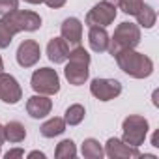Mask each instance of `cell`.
Returning <instances> with one entry per match:
<instances>
[{
	"instance_id": "1",
	"label": "cell",
	"mask_w": 159,
	"mask_h": 159,
	"mask_svg": "<svg viewBox=\"0 0 159 159\" xmlns=\"http://www.w3.org/2000/svg\"><path fill=\"white\" fill-rule=\"evenodd\" d=\"M41 28V17L34 11L15 10L0 19V49H8L17 32H36Z\"/></svg>"
},
{
	"instance_id": "2",
	"label": "cell",
	"mask_w": 159,
	"mask_h": 159,
	"mask_svg": "<svg viewBox=\"0 0 159 159\" xmlns=\"http://www.w3.org/2000/svg\"><path fill=\"white\" fill-rule=\"evenodd\" d=\"M118 67L127 73L133 79H146L153 73V62L142 52H137L135 49H124L114 54Z\"/></svg>"
},
{
	"instance_id": "3",
	"label": "cell",
	"mask_w": 159,
	"mask_h": 159,
	"mask_svg": "<svg viewBox=\"0 0 159 159\" xmlns=\"http://www.w3.org/2000/svg\"><path fill=\"white\" fill-rule=\"evenodd\" d=\"M69 64L64 67V75L67 79V83L73 86H81L88 81V75H90V54L86 52L84 47H73L69 49Z\"/></svg>"
},
{
	"instance_id": "4",
	"label": "cell",
	"mask_w": 159,
	"mask_h": 159,
	"mask_svg": "<svg viewBox=\"0 0 159 159\" xmlns=\"http://www.w3.org/2000/svg\"><path fill=\"white\" fill-rule=\"evenodd\" d=\"M140 43V28L139 25H133V23H120L112 34V38L109 39V52L114 56L118 51H124V49H135L137 45Z\"/></svg>"
},
{
	"instance_id": "5",
	"label": "cell",
	"mask_w": 159,
	"mask_h": 159,
	"mask_svg": "<svg viewBox=\"0 0 159 159\" xmlns=\"http://www.w3.org/2000/svg\"><path fill=\"white\" fill-rule=\"evenodd\" d=\"M148 129H150V125H148V120L144 116L131 114L122 122V131H124L122 140L125 144H129V146L139 148L144 142V139L148 135Z\"/></svg>"
},
{
	"instance_id": "6",
	"label": "cell",
	"mask_w": 159,
	"mask_h": 159,
	"mask_svg": "<svg viewBox=\"0 0 159 159\" xmlns=\"http://www.w3.org/2000/svg\"><path fill=\"white\" fill-rule=\"evenodd\" d=\"M30 86L38 94L52 96V94H58V90H60V77L51 67H39L32 73Z\"/></svg>"
},
{
	"instance_id": "7",
	"label": "cell",
	"mask_w": 159,
	"mask_h": 159,
	"mask_svg": "<svg viewBox=\"0 0 159 159\" xmlns=\"http://www.w3.org/2000/svg\"><path fill=\"white\" fill-rule=\"evenodd\" d=\"M90 94L99 101H111L122 94V83L116 79H94L90 83Z\"/></svg>"
},
{
	"instance_id": "8",
	"label": "cell",
	"mask_w": 159,
	"mask_h": 159,
	"mask_svg": "<svg viewBox=\"0 0 159 159\" xmlns=\"http://www.w3.org/2000/svg\"><path fill=\"white\" fill-rule=\"evenodd\" d=\"M116 6H112V4H109V2H101L99 4H96L88 13H86V25L88 26H109V25H112L114 23V19H116Z\"/></svg>"
},
{
	"instance_id": "9",
	"label": "cell",
	"mask_w": 159,
	"mask_h": 159,
	"mask_svg": "<svg viewBox=\"0 0 159 159\" xmlns=\"http://www.w3.org/2000/svg\"><path fill=\"white\" fill-rule=\"evenodd\" d=\"M21 98H23V90L17 79L2 71L0 73V99L8 105H15L21 101Z\"/></svg>"
},
{
	"instance_id": "10",
	"label": "cell",
	"mask_w": 159,
	"mask_h": 159,
	"mask_svg": "<svg viewBox=\"0 0 159 159\" xmlns=\"http://www.w3.org/2000/svg\"><path fill=\"white\" fill-rule=\"evenodd\" d=\"M105 155H109L111 159H129V157H140L142 153L139 152V148L129 146L116 137H111L105 144Z\"/></svg>"
},
{
	"instance_id": "11",
	"label": "cell",
	"mask_w": 159,
	"mask_h": 159,
	"mask_svg": "<svg viewBox=\"0 0 159 159\" xmlns=\"http://www.w3.org/2000/svg\"><path fill=\"white\" fill-rule=\"evenodd\" d=\"M41 56V49L38 45V41L34 39H25L19 49H17V62L21 67H32L39 62Z\"/></svg>"
},
{
	"instance_id": "12",
	"label": "cell",
	"mask_w": 159,
	"mask_h": 159,
	"mask_svg": "<svg viewBox=\"0 0 159 159\" xmlns=\"http://www.w3.org/2000/svg\"><path fill=\"white\" fill-rule=\"evenodd\" d=\"M60 34L69 47H79L83 41V23L77 17H67L60 26Z\"/></svg>"
},
{
	"instance_id": "13",
	"label": "cell",
	"mask_w": 159,
	"mask_h": 159,
	"mask_svg": "<svg viewBox=\"0 0 159 159\" xmlns=\"http://www.w3.org/2000/svg\"><path fill=\"white\" fill-rule=\"evenodd\" d=\"M51 109H52V101L43 96V94H38V96H32L28 101H26V111L32 118L39 120V118H45L47 114H51Z\"/></svg>"
},
{
	"instance_id": "14",
	"label": "cell",
	"mask_w": 159,
	"mask_h": 159,
	"mask_svg": "<svg viewBox=\"0 0 159 159\" xmlns=\"http://www.w3.org/2000/svg\"><path fill=\"white\" fill-rule=\"evenodd\" d=\"M47 56L52 64H64L69 56V45L64 38H52L47 45Z\"/></svg>"
},
{
	"instance_id": "15",
	"label": "cell",
	"mask_w": 159,
	"mask_h": 159,
	"mask_svg": "<svg viewBox=\"0 0 159 159\" xmlns=\"http://www.w3.org/2000/svg\"><path fill=\"white\" fill-rule=\"evenodd\" d=\"M109 39L111 36L107 34V30L103 26H90L88 32V43L92 47V51L96 52H105L109 49Z\"/></svg>"
},
{
	"instance_id": "16",
	"label": "cell",
	"mask_w": 159,
	"mask_h": 159,
	"mask_svg": "<svg viewBox=\"0 0 159 159\" xmlns=\"http://www.w3.org/2000/svg\"><path fill=\"white\" fill-rule=\"evenodd\" d=\"M39 131H41V135H43V137H47V139L58 137V135H62V133L66 131V120H64V118L54 116V118L47 120V122L39 127Z\"/></svg>"
},
{
	"instance_id": "17",
	"label": "cell",
	"mask_w": 159,
	"mask_h": 159,
	"mask_svg": "<svg viewBox=\"0 0 159 159\" xmlns=\"http://www.w3.org/2000/svg\"><path fill=\"white\" fill-rule=\"evenodd\" d=\"M25 137H26V129L21 122H8L4 125V139L8 142L17 144V142H23Z\"/></svg>"
},
{
	"instance_id": "18",
	"label": "cell",
	"mask_w": 159,
	"mask_h": 159,
	"mask_svg": "<svg viewBox=\"0 0 159 159\" xmlns=\"http://www.w3.org/2000/svg\"><path fill=\"white\" fill-rule=\"evenodd\" d=\"M135 17H137V25H140L142 28H152L155 25V21H157L155 10L152 6H148V4H142Z\"/></svg>"
},
{
	"instance_id": "19",
	"label": "cell",
	"mask_w": 159,
	"mask_h": 159,
	"mask_svg": "<svg viewBox=\"0 0 159 159\" xmlns=\"http://www.w3.org/2000/svg\"><path fill=\"white\" fill-rule=\"evenodd\" d=\"M81 153L86 159H101L105 155V150L101 148V144L96 139H84V142L81 146Z\"/></svg>"
},
{
	"instance_id": "20",
	"label": "cell",
	"mask_w": 159,
	"mask_h": 159,
	"mask_svg": "<svg viewBox=\"0 0 159 159\" xmlns=\"http://www.w3.org/2000/svg\"><path fill=\"white\" fill-rule=\"evenodd\" d=\"M84 114H86V111H84V107L81 105V103H75V105H69L67 107V111H66V125H79L83 120H84Z\"/></svg>"
},
{
	"instance_id": "21",
	"label": "cell",
	"mask_w": 159,
	"mask_h": 159,
	"mask_svg": "<svg viewBox=\"0 0 159 159\" xmlns=\"http://www.w3.org/2000/svg\"><path fill=\"white\" fill-rule=\"evenodd\" d=\"M54 155H56L58 159H73V157L77 155L75 142H73L71 139H66V140H62V142L56 146V150H54Z\"/></svg>"
},
{
	"instance_id": "22",
	"label": "cell",
	"mask_w": 159,
	"mask_h": 159,
	"mask_svg": "<svg viewBox=\"0 0 159 159\" xmlns=\"http://www.w3.org/2000/svg\"><path fill=\"white\" fill-rule=\"evenodd\" d=\"M142 4H144V0H118L116 8H120L125 15H137Z\"/></svg>"
},
{
	"instance_id": "23",
	"label": "cell",
	"mask_w": 159,
	"mask_h": 159,
	"mask_svg": "<svg viewBox=\"0 0 159 159\" xmlns=\"http://www.w3.org/2000/svg\"><path fill=\"white\" fill-rule=\"evenodd\" d=\"M19 10V0H0V15H8Z\"/></svg>"
},
{
	"instance_id": "24",
	"label": "cell",
	"mask_w": 159,
	"mask_h": 159,
	"mask_svg": "<svg viewBox=\"0 0 159 159\" xmlns=\"http://www.w3.org/2000/svg\"><path fill=\"white\" fill-rule=\"evenodd\" d=\"M25 155V150H21V148H15V150H10V152H6V159H15V157H23Z\"/></svg>"
},
{
	"instance_id": "25",
	"label": "cell",
	"mask_w": 159,
	"mask_h": 159,
	"mask_svg": "<svg viewBox=\"0 0 159 159\" xmlns=\"http://www.w3.org/2000/svg\"><path fill=\"white\" fill-rule=\"evenodd\" d=\"M43 2H45L49 8H54V10H58V8H62V6L66 4V0H43Z\"/></svg>"
},
{
	"instance_id": "26",
	"label": "cell",
	"mask_w": 159,
	"mask_h": 159,
	"mask_svg": "<svg viewBox=\"0 0 159 159\" xmlns=\"http://www.w3.org/2000/svg\"><path fill=\"white\" fill-rule=\"evenodd\" d=\"M28 157H30V159H36V157L45 159V153H43V152H38V150H34V152H30V153H28Z\"/></svg>"
},
{
	"instance_id": "27",
	"label": "cell",
	"mask_w": 159,
	"mask_h": 159,
	"mask_svg": "<svg viewBox=\"0 0 159 159\" xmlns=\"http://www.w3.org/2000/svg\"><path fill=\"white\" fill-rule=\"evenodd\" d=\"M152 146L159 148V133H157V131H155V133H153V137H152Z\"/></svg>"
},
{
	"instance_id": "28",
	"label": "cell",
	"mask_w": 159,
	"mask_h": 159,
	"mask_svg": "<svg viewBox=\"0 0 159 159\" xmlns=\"http://www.w3.org/2000/svg\"><path fill=\"white\" fill-rule=\"evenodd\" d=\"M4 140H6V139H4V125H2V124H0V148H2V144H4Z\"/></svg>"
},
{
	"instance_id": "29",
	"label": "cell",
	"mask_w": 159,
	"mask_h": 159,
	"mask_svg": "<svg viewBox=\"0 0 159 159\" xmlns=\"http://www.w3.org/2000/svg\"><path fill=\"white\" fill-rule=\"evenodd\" d=\"M25 2H28V4H41L43 0H25Z\"/></svg>"
},
{
	"instance_id": "30",
	"label": "cell",
	"mask_w": 159,
	"mask_h": 159,
	"mask_svg": "<svg viewBox=\"0 0 159 159\" xmlns=\"http://www.w3.org/2000/svg\"><path fill=\"white\" fill-rule=\"evenodd\" d=\"M103 2H109V4H112V6H116V4H118V0H103Z\"/></svg>"
},
{
	"instance_id": "31",
	"label": "cell",
	"mask_w": 159,
	"mask_h": 159,
	"mask_svg": "<svg viewBox=\"0 0 159 159\" xmlns=\"http://www.w3.org/2000/svg\"><path fill=\"white\" fill-rule=\"evenodd\" d=\"M4 71V62H2V58H0V73Z\"/></svg>"
}]
</instances>
